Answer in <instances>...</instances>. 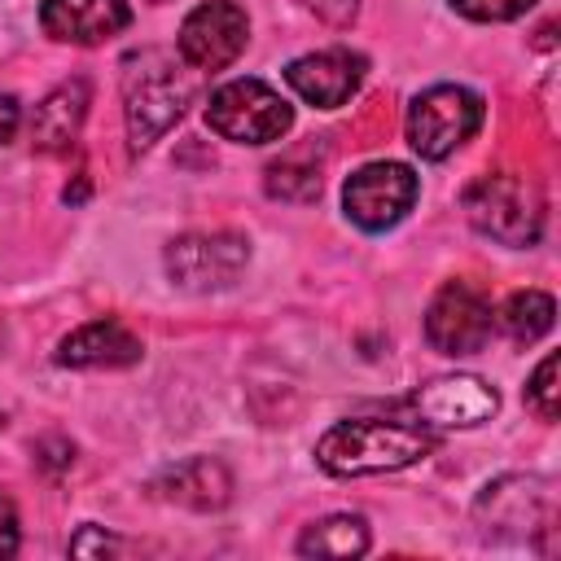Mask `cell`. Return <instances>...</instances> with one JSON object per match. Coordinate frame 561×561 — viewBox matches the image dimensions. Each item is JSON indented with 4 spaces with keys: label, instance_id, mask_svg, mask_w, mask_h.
I'll list each match as a JSON object with an SVG mask.
<instances>
[{
    "label": "cell",
    "instance_id": "6da1fadb",
    "mask_svg": "<svg viewBox=\"0 0 561 561\" xmlns=\"http://www.w3.org/2000/svg\"><path fill=\"white\" fill-rule=\"evenodd\" d=\"M193 101V66L167 48H140L123 57V123L131 153L162 140Z\"/></svg>",
    "mask_w": 561,
    "mask_h": 561
},
{
    "label": "cell",
    "instance_id": "7a4b0ae2",
    "mask_svg": "<svg viewBox=\"0 0 561 561\" xmlns=\"http://www.w3.org/2000/svg\"><path fill=\"white\" fill-rule=\"evenodd\" d=\"M434 438L421 425L386 421V416H351L320 434L316 460L333 478H368V473H394L430 456Z\"/></svg>",
    "mask_w": 561,
    "mask_h": 561
},
{
    "label": "cell",
    "instance_id": "3957f363",
    "mask_svg": "<svg viewBox=\"0 0 561 561\" xmlns=\"http://www.w3.org/2000/svg\"><path fill=\"white\" fill-rule=\"evenodd\" d=\"M465 215L482 237L522 250L543 232V193L517 171H491L465 188Z\"/></svg>",
    "mask_w": 561,
    "mask_h": 561
},
{
    "label": "cell",
    "instance_id": "277c9868",
    "mask_svg": "<svg viewBox=\"0 0 561 561\" xmlns=\"http://www.w3.org/2000/svg\"><path fill=\"white\" fill-rule=\"evenodd\" d=\"M482 118H486V105H482V96L473 88L434 83L421 96H412L403 131H408L412 153L438 162V158L456 153L465 140H473V131L482 127Z\"/></svg>",
    "mask_w": 561,
    "mask_h": 561
},
{
    "label": "cell",
    "instance_id": "5b68a950",
    "mask_svg": "<svg viewBox=\"0 0 561 561\" xmlns=\"http://www.w3.org/2000/svg\"><path fill=\"white\" fill-rule=\"evenodd\" d=\"M206 127L232 145H267L294 127V110L263 79H232L210 92Z\"/></svg>",
    "mask_w": 561,
    "mask_h": 561
},
{
    "label": "cell",
    "instance_id": "8992f818",
    "mask_svg": "<svg viewBox=\"0 0 561 561\" xmlns=\"http://www.w3.org/2000/svg\"><path fill=\"white\" fill-rule=\"evenodd\" d=\"M250 263V241L241 232H188L175 237L162 254V267L171 276V285L206 294V289H224L241 276V267Z\"/></svg>",
    "mask_w": 561,
    "mask_h": 561
},
{
    "label": "cell",
    "instance_id": "52a82bcc",
    "mask_svg": "<svg viewBox=\"0 0 561 561\" xmlns=\"http://www.w3.org/2000/svg\"><path fill=\"white\" fill-rule=\"evenodd\" d=\"M416 193H421V180H416L412 167H403V162H364L346 180L342 206H346V219L359 224L364 232H386L412 210Z\"/></svg>",
    "mask_w": 561,
    "mask_h": 561
},
{
    "label": "cell",
    "instance_id": "ba28073f",
    "mask_svg": "<svg viewBox=\"0 0 561 561\" xmlns=\"http://www.w3.org/2000/svg\"><path fill=\"white\" fill-rule=\"evenodd\" d=\"M495 329L491 298L469 280H447L425 311V342L438 355H473Z\"/></svg>",
    "mask_w": 561,
    "mask_h": 561
},
{
    "label": "cell",
    "instance_id": "9c48e42d",
    "mask_svg": "<svg viewBox=\"0 0 561 561\" xmlns=\"http://www.w3.org/2000/svg\"><path fill=\"white\" fill-rule=\"evenodd\" d=\"M250 39V18L241 4L232 0H206L197 4L184 22H180V39H175V53L184 66L193 70H224L241 57Z\"/></svg>",
    "mask_w": 561,
    "mask_h": 561
},
{
    "label": "cell",
    "instance_id": "30bf717a",
    "mask_svg": "<svg viewBox=\"0 0 561 561\" xmlns=\"http://www.w3.org/2000/svg\"><path fill=\"white\" fill-rule=\"evenodd\" d=\"M408 408L430 430H473L495 416L500 394L473 373H447L408 394Z\"/></svg>",
    "mask_w": 561,
    "mask_h": 561
},
{
    "label": "cell",
    "instance_id": "8fae6325",
    "mask_svg": "<svg viewBox=\"0 0 561 561\" xmlns=\"http://www.w3.org/2000/svg\"><path fill=\"white\" fill-rule=\"evenodd\" d=\"M285 83L316 110L346 105L364 83V57L351 48H320L307 57H294L285 66Z\"/></svg>",
    "mask_w": 561,
    "mask_h": 561
},
{
    "label": "cell",
    "instance_id": "7c38bea8",
    "mask_svg": "<svg viewBox=\"0 0 561 561\" xmlns=\"http://www.w3.org/2000/svg\"><path fill=\"white\" fill-rule=\"evenodd\" d=\"M39 26L57 44L92 48V44H105L118 31H127L131 9H127V0H44Z\"/></svg>",
    "mask_w": 561,
    "mask_h": 561
},
{
    "label": "cell",
    "instance_id": "4fadbf2b",
    "mask_svg": "<svg viewBox=\"0 0 561 561\" xmlns=\"http://www.w3.org/2000/svg\"><path fill=\"white\" fill-rule=\"evenodd\" d=\"M140 337L118 320H88L57 342L61 368H127L140 359Z\"/></svg>",
    "mask_w": 561,
    "mask_h": 561
},
{
    "label": "cell",
    "instance_id": "5bb4252c",
    "mask_svg": "<svg viewBox=\"0 0 561 561\" xmlns=\"http://www.w3.org/2000/svg\"><path fill=\"white\" fill-rule=\"evenodd\" d=\"M153 491L162 500L180 504V508L215 513V508H224L232 500V473L215 456H193V460H180L167 473H158L153 478Z\"/></svg>",
    "mask_w": 561,
    "mask_h": 561
},
{
    "label": "cell",
    "instance_id": "9a60e30c",
    "mask_svg": "<svg viewBox=\"0 0 561 561\" xmlns=\"http://www.w3.org/2000/svg\"><path fill=\"white\" fill-rule=\"evenodd\" d=\"M88 105H92V92L83 79H66L57 83L39 105H35V118H31V136L39 149L57 153V149H70L83 118H88Z\"/></svg>",
    "mask_w": 561,
    "mask_h": 561
},
{
    "label": "cell",
    "instance_id": "2e32d148",
    "mask_svg": "<svg viewBox=\"0 0 561 561\" xmlns=\"http://www.w3.org/2000/svg\"><path fill=\"white\" fill-rule=\"evenodd\" d=\"M320 171H324V158L316 153V140L311 145H298V149H285L280 158H272L263 167V188L280 202H311L320 197Z\"/></svg>",
    "mask_w": 561,
    "mask_h": 561
},
{
    "label": "cell",
    "instance_id": "e0dca14e",
    "mask_svg": "<svg viewBox=\"0 0 561 561\" xmlns=\"http://www.w3.org/2000/svg\"><path fill=\"white\" fill-rule=\"evenodd\" d=\"M368 543H373V535H368V522H364L359 513L320 517V522H311V526L298 535V552H302V557H329V561L364 557Z\"/></svg>",
    "mask_w": 561,
    "mask_h": 561
},
{
    "label": "cell",
    "instance_id": "ac0fdd59",
    "mask_svg": "<svg viewBox=\"0 0 561 561\" xmlns=\"http://www.w3.org/2000/svg\"><path fill=\"white\" fill-rule=\"evenodd\" d=\"M526 486H530V478H500L495 486L482 491L478 517H491V526H552V508L530 513Z\"/></svg>",
    "mask_w": 561,
    "mask_h": 561
},
{
    "label": "cell",
    "instance_id": "d6986e66",
    "mask_svg": "<svg viewBox=\"0 0 561 561\" xmlns=\"http://www.w3.org/2000/svg\"><path fill=\"white\" fill-rule=\"evenodd\" d=\"M557 320V302L543 294V289H517L508 294V302L500 307V329L513 337V342H539Z\"/></svg>",
    "mask_w": 561,
    "mask_h": 561
},
{
    "label": "cell",
    "instance_id": "ffe728a7",
    "mask_svg": "<svg viewBox=\"0 0 561 561\" xmlns=\"http://www.w3.org/2000/svg\"><path fill=\"white\" fill-rule=\"evenodd\" d=\"M526 403L539 412V421H557L561 412V386H557V355H543L539 368L526 381Z\"/></svg>",
    "mask_w": 561,
    "mask_h": 561
},
{
    "label": "cell",
    "instance_id": "44dd1931",
    "mask_svg": "<svg viewBox=\"0 0 561 561\" xmlns=\"http://www.w3.org/2000/svg\"><path fill=\"white\" fill-rule=\"evenodd\" d=\"M456 13H465V18H473V22H513V18H522L535 0H447Z\"/></svg>",
    "mask_w": 561,
    "mask_h": 561
},
{
    "label": "cell",
    "instance_id": "7402d4cb",
    "mask_svg": "<svg viewBox=\"0 0 561 561\" xmlns=\"http://www.w3.org/2000/svg\"><path fill=\"white\" fill-rule=\"evenodd\" d=\"M302 9H311L320 22L329 26H351L359 18V0H298Z\"/></svg>",
    "mask_w": 561,
    "mask_h": 561
},
{
    "label": "cell",
    "instance_id": "603a6c76",
    "mask_svg": "<svg viewBox=\"0 0 561 561\" xmlns=\"http://www.w3.org/2000/svg\"><path fill=\"white\" fill-rule=\"evenodd\" d=\"M13 552H18V508L0 491V557H13Z\"/></svg>",
    "mask_w": 561,
    "mask_h": 561
},
{
    "label": "cell",
    "instance_id": "cb8c5ba5",
    "mask_svg": "<svg viewBox=\"0 0 561 561\" xmlns=\"http://www.w3.org/2000/svg\"><path fill=\"white\" fill-rule=\"evenodd\" d=\"M18 123H22V110L9 92H0V145H9L18 136Z\"/></svg>",
    "mask_w": 561,
    "mask_h": 561
},
{
    "label": "cell",
    "instance_id": "d4e9b609",
    "mask_svg": "<svg viewBox=\"0 0 561 561\" xmlns=\"http://www.w3.org/2000/svg\"><path fill=\"white\" fill-rule=\"evenodd\" d=\"M114 548V535H96L92 526L79 535V539H70V552H79V557H88V552H110Z\"/></svg>",
    "mask_w": 561,
    "mask_h": 561
},
{
    "label": "cell",
    "instance_id": "484cf974",
    "mask_svg": "<svg viewBox=\"0 0 561 561\" xmlns=\"http://www.w3.org/2000/svg\"><path fill=\"white\" fill-rule=\"evenodd\" d=\"M0 425H4V412H0Z\"/></svg>",
    "mask_w": 561,
    "mask_h": 561
}]
</instances>
